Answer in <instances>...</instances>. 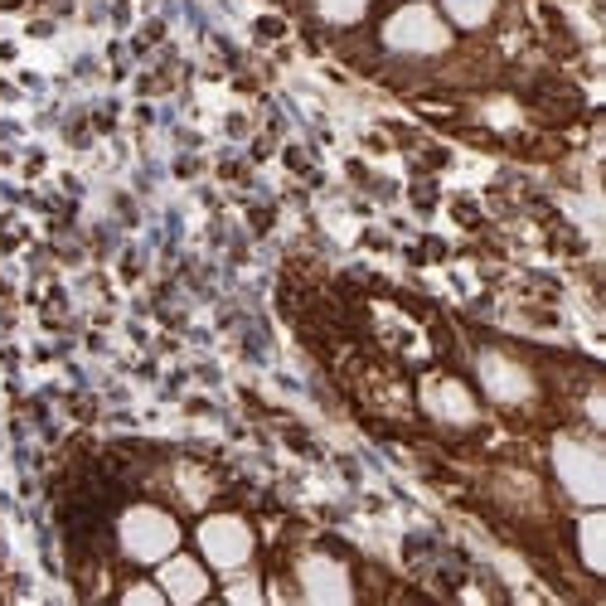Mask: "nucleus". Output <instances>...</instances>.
<instances>
[{"instance_id":"4468645a","label":"nucleus","mask_w":606,"mask_h":606,"mask_svg":"<svg viewBox=\"0 0 606 606\" xmlns=\"http://www.w3.org/2000/svg\"><path fill=\"white\" fill-rule=\"evenodd\" d=\"M228 602H262V587H258V577H238L234 587L224 592Z\"/></svg>"},{"instance_id":"20e7f679","label":"nucleus","mask_w":606,"mask_h":606,"mask_svg":"<svg viewBox=\"0 0 606 606\" xmlns=\"http://www.w3.org/2000/svg\"><path fill=\"white\" fill-rule=\"evenodd\" d=\"M194 543H199L204 563L218 567V573H242L258 553V533L242 515H204L199 529H194Z\"/></svg>"},{"instance_id":"9d476101","label":"nucleus","mask_w":606,"mask_h":606,"mask_svg":"<svg viewBox=\"0 0 606 606\" xmlns=\"http://www.w3.org/2000/svg\"><path fill=\"white\" fill-rule=\"evenodd\" d=\"M577 553L592 577H602V509H587L577 519Z\"/></svg>"},{"instance_id":"1a4fd4ad","label":"nucleus","mask_w":606,"mask_h":606,"mask_svg":"<svg viewBox=\"0 0 606 606\" xmlns=\"http://www.w3.org/2000/svg\"><path fill=\"white\" fill-rule=\"evenodd\" d=\"M495 15H500V0H442V20L466 34L490 30Z\"/></svg>"},{"instance_id":"f257e3e1","label":"nucleus","mask_w":606,"mask_h":606,"mask_svg":"<svg viewBox=\"0 0 606 606\" xmlns=\"http://www.w3.org/2000/svg\"><path fill=\"white\" fill-rule=\"evenodd\" d=\"M379 44L398 58H442L452 54V24L428 0H408L379 24Z\"/></svg>"},{"instance_id":"f03ea898","label":"nucleus","mask_w":606,"mask_h":606,"mask_svg":"<svg viewBox=\"0 0 606 606\" xmlns=\"http://www.w3.org/2000/svg\"><path fill=\"white\" fill-rule=\"evenodd\" d=\"M553 470L563 495L582 509H602L606 500V461L602 446L592 436H573V432H558L553 436Z\"/></svg>"},{"instance_id":"39448f33","label":"nucleus","mask_w":606,"mask_h":606,"mask_svg":"<svg viewBox=\"0 0 606 606\" xmlns=\"http://www.w3.org/2000/svg\"><path fill=\"white\" fill-rule=\"evenodd\" d=\"M476 379L485 388V398L500 408H529L539 383H533V369L524 359H515L509 349H480L476 355Z\"/></svg>"},{"instance_id":"423d86ee","label":"nucleus","mask_w":606,"mask_h":606,"mask_svg":"<svg viewBox=\"0 0 606 606\" xmlns=\"http://www.w3.org/2000/svg\"><path fill=\"white\" fill-rule=\"evenodd\" d=\"M296 597L306 602H355V582H349V567L339 558L325 553H306L296 563Z\"/></svg>"},{"instance_id":"0eeeda50","label":"nucleus","mask_w":606,"mask_h":606,"mask_svg":"<svg viewBox=\"0 0 606 606\" xmlns=\"http://www.w3.org/2000/svg\"><path fill=\"white\" fill-rule=\"evenodd\" d=\"M422 403L436 422H446V428H476L480 422V408L476 398H470V388L452 379V374H432L428 383H422Z\"/></svg>"},{"instance_id":"7ed1b4c3","label":"nucleus","mask_w":606,"mask_h":606,"mask_svg":"<svg viewBox=\"0 0 606 606\" xmlns=\"http://www.w3.org/2000/svg\"><path fill=\"white\" fill-rule=\"evenodd\" d=\"M117 549L127 563H161L180 549V519L161 505H131L117 519Z\"/></svg>"},{"instance_id":"f8f14e48","label":"nucleus","mask_w":606,"mask_h":606,"mask_svg":"<svg viewBox=\"0 0 606 606\" xmlns=\"http://www.w3.org/2000/svg\"><path fill=\"white\" fill-rule=\"evenodd\" d=\"M175 485L185 490V505H194V509H199V505L218 490V480L209 476V470H199V466H180V470H175Z\"/></svg>"},{"instance_id":"6e6552de","label":"nucleus","mask_w":606,"mask_h":606,"mask_svg":"<svg viewBox=\"0 0 606 606\" xmlns=\"http://www.w3.org/2000/svg\"><path fill=\"white\" fill-rule=\"evenodd\" d=\"M155 582H161L165 602H175V606H194V602L209 597V567H204L199 558L180 553V549L170 553V558H161V567H155Z\"/></svg>"},{"instance_id":"ddd939ff","label":"nucleus","mask_w":606,"mask_h":606,"mask_svg":"<svg viewBox=\"0 0 606 606\" xmlns=\"http://www.w3.org/2000/svg\"><path fill=\"white\" fill-rule=\"evenodd\" d=\"M121 602L127 606H161L165 592H161V582H127V587H121Z\"/></svg>"},{"instance_id":"9b49d317","label":"nucleus","mask_w":606,"mask_h":606,"mask_svg":"<svg viewBox=\"0 0 606 606\" xmlns=\"http://www.w3.org/2000/svg\"><path fill=\"white\" fill-rule=\"evenodd\" d=\"M374 0H315V15L325 24H339V30H349V24L364 20V10H369Z\"/></svg>"}]
</instances>
